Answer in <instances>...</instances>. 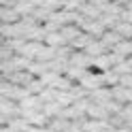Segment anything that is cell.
<instances>
[{"label": "cell", "instance_id": "d6986e66", "mask_svg": "<svg viewBox=\"0 0 132 132\" xmlns=\"http://www.w3.org/2000/svg\"><path fill=\"white\" fill-rule=\"evenodd\" d=\"M36 60L38 62H51V60H55V47H49V45L43 43V47H40V51L36 55Z\"/></svg>", "mask_w": 132, "mask_h": 132}, {"label": "cell", "instance_id": "9c48e42d", "mask_svg": "<svg viewBox=\"0 0 132 132\" xmlns=\"http://www.w3.org/2000/svg\"><path fill=\"white\" fill-rule=\"evenodd\" d=\"M0 21L2 23H17V21H21V15L15 9H11V6H0Z\"/></svg>", "mask_w": 132, "mask_h": 132}, {"label": "cell", "instance_id": "44dd1931", "mask_svg": "<svg viewBox=\"0 0 132 132\" xmlns=\"http://www.w3.org/2000/svg\"><path fill=\"white\" fill-rule=\"evenodd\" d=\"M111 51H117V53H121L123 57H132V38H123L115 49H111Z\"/></svg>", "mask_w": 132, "mask_h": 132}, {"label": "cell", "instance_id": "7402d4cb", "mask_svg": "<svg viewBox=\"0 0 132 132\" xmlns=\"http://www.w3.org/2000/svg\"><path fill=\"white\" fill-rule=\"evenodd\" d=\"M36 6L30 2V0H19L17 2V6H15V11H17L21 17H28V15H32V11H34Z\"/></svg>", "mask_w": 132, "mask_h": 132}, {"label": "cell", "instance_id": "3957f363", "mask_svg": "<svg viewBox=\"0 0 132 132\" xmlns=\"http://www.w3.org/2000/svg\"><path fill=\"white\" fill-rule=\"evenodd\" d=\"M68 64L70 66H81V68H92V66H94V57L87 55L85 51H77V49H75Z\"/></svg>", "mask_w": 132, "mask_h": 132}, {"label": "cell", "instance_id": "2e32d148", "mask_svg": "<svg viewBox=\"0 0 132 132\" xmlns=\"http://www.w3.org/2000/svg\"><path fill=\"white\" fill-rule=\"evenodd\" d=\"M47 70H49V64L47 62H38V60H32V64L28 66V72L32 77H43Z\"/></svg>", "mask_w": 132, "mask_h": 132}, {"label": "cell", "instance_id": "8fae6325", "mask_svg": "<svg viewBox=\"0 0 132 132\" xmlns=\"http://www.w3.org/2000/svg\"><path fill=\"white\" fill-rule=\"evenodd\" d=\"M83 51H85L87 55H92V57H98V55H102V53H109V49L104 47V43H102L100 38H94L92 43L83 49Z\"/></svg>", "mask_w": 132, "mask_h": 132}, {"label": "cell", "instance_id": "8992f818", "mask_svg": "<svg viewBox=\"0 0 132 132\" xmlns=\"http://www.w3.org/2000/svg\"><path fill=\"white\" fill-rule=\"evenodd\" d=\"M100 40L104 43V47H106V49H109V51H111V49H115V47H117V45L121 43L123 38H121V34H119L117 30H106L104 34L100 36Z\"/></svg>", "mask_w": 132, "mask_h": 132}, {"label": "cell", "instance_id": "d4e9b609", "mask_svg": "<svg viewBox=\"0 0 132 132\" xmlns=\"http://www.w3.org/2000/svg\"><path fill=\"white\" fill-rule=\"evenodd\" d=\"M115 30L121 34V38H132V23H130V21H123V19H121L117 26H115Z\"/></svg>", "mask_w": 132, "mask_h": 132}, {"label": "cell", "instance_id": "5b68a950", "mask_svg": "<svg viewBox=\"0 0 132 132\" xmlns=\"http://www.w3.org/2000/svg\"><path fill=\"white\" fill-rule=\"evenodd\" d=\"M113 66H115V64H113V57H111V53H102V55L94 57V66H92V70L106 72V70H111Z\"/></svg>", "mask_w": 132, "mask_h": 132}, {"label": "cell", "instance_id": "cb8c5ba5", "mask_svg": "<svg viewBox=\"0 0 132 132\" xmlns=\"http://www.w3.org/2000/svg\"><path fill=\"white\" fill-rule=\"evenodd\" d=\"M26 87H28V92H30V94H34V96H38V94L43 92V89H45L47 85L43 83V81H40V77H34V79H32V81H30V83H28Z\"/></svg>", "mask_w": 132, "mask_h": 132}, {"label": "cell", "instance_id": "30bf717a", "mask_svg": "<svg viewBox=\"0 0 132 132\" xmlns=\"http://www.w3.org/2000/svg\"><path fill=\"white\" fill-rule=\"evenodd\" d=\"M60 32H62V36L66 38V43L70 45V43H72V40H75L83 30H81V26H77V23H64Z\"/></svg>", "mask_w": 132, "mask_h": 132}, {"label": "cell", "instance_id": "603a6c76", "mask_svg": "<svg viewBox=\"0 0 132 132\" xmlns=\"http://www.w3.org/2000/svg\"><path fill=\"white\" fill-rule=\"evenodd\" d=\"M43 111H45V115L49 119H53V117H57V115L62 113V106L57 104V102H45L43 104Z\"/></svg>", "mask_w": 132, "mask_h": 132}, {"label": "cell", "instance_id": "7a4b0ae2", "mask_svg": "<svg viewBox=\"0 0 132 132\" xmlns=\"http://www.w3.org/2000/svg\"><path fill=\"white\" fill-rule=\"evenodd\" d=\"M19 109H21V117H26V115L34 113V111H43V100H40V96L30 94L19 102Z\"/></svg>", "mask_w": 132, "mask_h": 132}, {"label": "cell", "instance_id": "9a60e30c", "mask_svg": "<svg viewBox=\"0 0 132 132\" xmlns=\"http://www.w3.org/2000/svg\"><path fill=\"white\" fill-rule=\"evenodd\" d=\"M45 45L49 47H62V45H68L66 43V38L62 36V32H47V36H45Z\"/></svg>", "mask_w": 132, "mask_h": 132}, {"label": "cell", "instance_id": "7c38bea8", "mask_svg": "<svg viewBox=\"0 0 132 132\" xmlns=\"http://www.w3.org/2000/svg\"><path fill=\"white\" fill-rule=\"evenodd\" d=\"M70 126H72V121L62 117V115H57V117H53L51 121H49V130L51 132H66Z\"/></svg>", "mask_w": 132, "mask_h": 132}, {"label": "cell", "instance_id": "4316f807", "mask_svg": "<svg viewBox=\"0 0 132 132\" xmlns=\"http://www.w3.org/2000/svg\"><path fill=\"white\" fill-rule=\"evenodd\" d=\"M64 4H66V0H45V6L51 13H55V11H64Z\"/></svg>", "mask_w": 132, "mask_h": 132}, {"label": "cell", "instance_id": "ba28073f", "mask_svg": "<svg viewBox=\"0 0 132 132\" xmlns=\"http://www.w3.org/2000/svg\"><path fill=\"white\" fill-rule=\"evenodd\" d=\"M87 117L89 119H111V113L106 111L102 104L92 102V104H89V109H87Z\"/></svg>", "mask_w": 132, "mask_h": 132}, {"label": "cell", "instance_id": "83f0119b", "mask_svg": "<svg viewBox=\"0 0 132 132\" xmlns=\"http://www.w3.org/2000/svg\"><path fill=\"white\" fill-rule=\"evenodd\" d=\"M83 4H85V0H66L64 11H81Z\"/></svg>", "mask_w": 132, "mask_h": 132}, {"label": "cell", "instance_id": "4dcf8cb0", "mask_svg": "<svg viewBox=\"0 0 132 132\" xmlns=\"http://www.w3.org/2000/svg\"><path fill=\"white\" fill-rule=\"evenodd\" d=\"M34 6H45V0H30Z\"/></svg>", "mask_w": 132, "mask_h": 132}, {"label": "cell", "instance_id": "836d02e7", "mask_svg": "<svg viewBox=\"0 0 132 132\" xmlns=\"http://www.w3.org/2000/svg\"><path fill=\"white\" fill-rule=\"evenodd\" d=\"M126 9H130V11H132V0H130V2L126 4Z\"/></svg>", "mask_w": 132, "mask_h": 132}, {"label": "cell", "instance_id": "484cf974", "mask_svg": "<svg viewBox=\"0 0 132 132\" xmlns=\"http://www.w3.org/2000/svg\"><path fill=\"white\" fill-rule=\"evenodd\" d=\"M38 96H40V100H43V104H45V102H55V98H57V89H55V87H45Z\"/></svg>", "mask_w": 132, "mask_h": 132}, {"label": "cell", "instance_id": "52a82bcc", "mask_svg": "<svg viewBox=\"0 0 132 132\" xmlns=\"http://www.w3.org/2000/svg\"><path fill=\"white\" fill-rule=\"evenodd\" d=\"M26 119H28L30 126H36V128H47L49 121H51V119L45 115V111H34V113L26 115Z\"/></svg>", "mask_w": 132, "mask_h": 132}, {"label": "cell", "instance_id": "6da1fadb", "mask_svg": "<svg viewBox=\"0 0 132 132\" xmlns=\"http://www.w3.org/2000/svg\"><path fill=\"white\" fill-rule=\"evenodd\" d=\"M79 85L92 94V92H96V89L104 87V77H102V72H98V70H89L87 75L79 81Z\"/></svg>", "mask_w": 132, "mask_h": 132}, {"label": "cell", "instance_id": "ffe728a7", "mask_svg": "<svg viewBox=\"0 0 132 132\" xmlns=\"http://www.w3.org/2000/svg\"><path fill=\"white\" fill-rule=\"evenodd\" d=\"M75 94L72 92H57V98H55V102L62 106V109H66V106H72L75 104Z\"/></svg>", "mask_w": 132, "mask_h": 132}, {"label": "cell", "instance_id": "f546056e", "mask_svg": "<svg viewBox=\"0 0 132 132\" xmlns=\"http://www.w3.org/2000/svg\"><path fill=\"white\" fill-rule=\"evenodd\" d=\"M17 2H19V0H0V6H11V9H15Z\"/></svg>", "mask_w": 132, "mask_h": 132}, {"label": "cell", "instance_id": "f1b7e54d", "mask_svg": "<svg viewBox=\"0 0 132 132\" xmlns=\"http://www.w3.org/2000/svg\"><path fill=\"white\" fill-rule=\"evenodd\" d=\"M119 85H123V87H132V72H130V75H121L119 77Z\"/></svg>", "mask_w": 132, "mask_h": 132}, {"label": "cell", "instance_id": "ac0fdd59", "mask_svg": "<svg viewBox=\"0 0 132 132\" xmlns=\"http://www.w3.org/2000/svg\"><path fill=\"white\" fill-rule=\"evenodd\" d=\"M100 21L104 23L106 30H115V26L121 21V17H119L117 13H102V15H100Z\"/></svg>", "mask_w": 132, "mask_h": 132}, {"label": "cell", "instance_id": "1f68e13d", "mask_svg": "<svg viewBox=\"0 0 132 132\" xmlns=\"http://www.w3.org/2000/svg\"><path fill=\"white\" fill-rule=\"evenodd\" d=\"M111 2H115V4H121V6H126L130 0H111Z\"/></svg>", "mask_w": 132, "mask_h": 132}, {"label": "cell", "instance_id": "e0dca14e", "mask_svg": "<svg viewBox=\"0 0 132 132\" xmlns=\"http://www.w3.org/2000/svg\"><path fill=\"white\" fill-rule=\"evenodd\" d=\"M92 40H94V36H92V34H87V32H81V34H79V36H77L75 40H72L70 45L75 47L77 51H83V49H85V47H87L89 43H92Z\"/></svg>", "mask_w": 132, "mask_h": 132}, {"label": "cell", "instance_id": "4fadbf2b", "mask_svg": "<svg viewBox=\"0 0 132 132\" xmlns=\"http://www.w3.org/2000/svg\"><path fill=\"white\" fill-rule=\"evenodd\" d=\"M79 13L83 15V17H87V19H100V15H102V9L85 0V4L81 6V11H79Z\"/></svg>", "mask_w": 132, "mask_h": 132}, {"label": "cell", "instance_id": "d6a6232c", "mask_svg": "<svg viewBox=\"0 0 132 132\" xmlns=\"http://www.w3.org/2000/svg\"><path fill=\"white\" fill-rule=\"evenodd\" d=\"M126 89H128V87H126ZM128 102H132V87L128 89Z\"/></svg>", "mask_w": 132, "mask_h": 132}, {"label": "cell", "instance_id": "5bb4252c", "mask_svg": "<svg viewBox=\"0 0 132 132\" xmlns=\"http://www.w3.org/2000/svg\"><path fill=\"white\" fill-rule=\"evenodd\" d=\"M40 47H43V43H38V40H28L19 53H21V55H26V57H30V60H36V55H38V51H40Z\"/></svg>", "mask_w": 132, "mask_h": 132}, {"label": "cell", "instance_id": "277c9868", "mask_svg": "<svg viewBox=\"0 0 132 132\" xmlns=\"http://www.w3.org/2000/svg\"><path fill=\"white\" fill-rule=\"evenodd\" d=\"M89 100H92V102H98V104H106V102L113 100V89L104 85V87H100V89H96V92L89 94Z\"/></svg>", "mask_w": 132, "mask_h": 132}]
</instances>
